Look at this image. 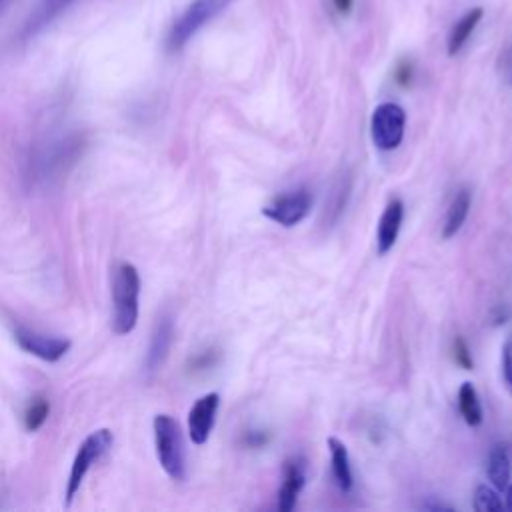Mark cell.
Returning a JSON list of instances; mask_svg holds the SVG:
<instances>
[{"label": "cell", "instance_id": "1", "mask_svg": "<svg viewBox=\"0 0 512 512\" xmlns=\"http://www.w3.org/2000/svg\"><path fill=\"white\" fill-rule=\"evenodd\" d=\"M140 274L134 264L120 262L112 278V330L124 336L136 328Z\"/></svg>", "mask_w": 512, "mask_h": 512}, {"label": "cell", "instance_id": "2", "mask_svg": "<svg viewBox=\"0 0 512 512\" xmlns=\"http://www.w3.org/2000/svg\"><path fill=\"white\" fill-rule=\"evenodd\" d=\"M152 426H154L156 456L162 470L172 480H184L186 464H184V442H182L180 424L168 414H158Z\"/></svg>", "mask_w": 512, "mask_h": 512}, {"label": "cell", "instance_id": "3", "mask_svg": "<svg viewBox=\"0 0 512 512\" xmlns=\"http://www.w3.org/2000/svg\"><path fill=\"white\" fill-rule=\"evenodd\" d=\"M112 442H114V434L108 428H98L82 440V444L78 446L76 456L72 460V468H70L68 482H66V506L72 504V500L80 492V486H82L88 470L112 448Z\"/></svg>", "mask_w": 512, "mask_h": 512}, {"label": "cell", "instance_id": "4", "mask_svg": "<svg viewBox=\"0 0 512 512\" xmlns=\"http://www.w3.org/2000/svg\"><path fill=\"white\" fill-rule=\"evenodd\" d=\"M232 0H194L184 12L174 20L166 36V46L170 52L180 50L200 28H204L214 16H218Z\"/></svg>", "mask_w": 512, "mask_h": 512}, {"label": "cell", "instance_id": "5", "mask_svg": "<svg viewBox=\"0 0 512 512\" xmlns=\"http://www.w3.org/2000/svg\"><path fill=\"white\" fill-rule=\"evenodd\" d=\"M406 112L396 102H382L374 108L370 118V136L376 148L394 150L404 138Z\"/></svg>", "mask_w": 512, "mask_h": 512}, {"label": "cell", "instance_id": "6", "mask_svg": "<svg viewBox=\"0 0 512 512\" xmlns=\"http://www.w3.org/2000/svg\"><path fill=\"white\" fill-rule=\"evenodd\" d=\"M310 208H312V196L308 190L300 188L274 198L270 204L262 208V214L272 222L284 228H290L302 222L308 216Z\"/></svg>", "mask_w": 512, "mask_h": 512}, {"label": "cell", "instance_id": "7", "mask_svg": "<svg viewBox=\"0 0 512 512\" xmlns=\"http://www.w3.org/2000/svg\"><path fill=\"white\" fill-rule=\"evenodd\" d=\"M14 340L22 350L28 354L46 360V362H58L68 350H70V340L60 338V336H50L42 334L38 330H32L28 326H16L14 328Z\"/></svg>", "mask_w": 512, "mask_h": 512}, {"label": "cell", "instance_id": "8", "mask_svg": "<svg viewBox=\"0 0 512 512\" xmlns=\"http://www.w3.org/2000/svg\"><path fill=\"white\" fill-rule=\"evenodd\" d=\"M218 406H220V396L216 392H208L192 404L188 412V436L194 444L200 446L208 440L214 428Z\"/></svg>", "mask_w": 512, "mask_h": 512}, {"label": "cell", "instance_id": "9", "mask_svg": "<svg viewBox=\"0 0 512 512\" xmlns=\"http://www.w3.org/2000/svg\"><path fill=\"white\" fill-rule=\"evenodd\" d=\"M402 218H404L402 200H398V198L390 200L378 220V230H376V252L380 256L388 254L394 248L400 226H402Z\"/></svg>", "mask_w": 512, "mask_h": 512}, {"label": "cell", "instance_id": "10", "mask_svg": "<svg viewBox=\"0 0 512 512\" xmlns=\"http://www.w3.org/2000/svg\"><path fill=\"white\" fill-rule=\"evenodd\" d=\"M304 468H306V462L304 458H298V456L290 458L284 464V480L278 490V502H276L280 512H290L296 506L298 494L304 488V478H306Z\"/></svg>", "mask_w": 512, "mask_h": 512}, {"label": "cell", "instance_id": "11", "mask_svg": "<svg viewBox=\"0 0 512 512\" xmlns=\"http://www.w3.org/2000/svg\"><path fill=\"white\" fill-rule=\"evenodd\" d=\"M172 336H174V322L170 316H162L152 332L150 338V346H148V354H146V370L154 372L160 368V364L164 362L170 344H172Z\"/></svg>", "mask_w": 512, "mask_h": 512}, {"label": "cell", "instance_id": "12", "mask_svg": "<svg viewBox=\"0 0 512 512\" xmlns=\"http://www.w3.org/2000/svg\"><path fill=\"white\" fill-rule=\"evenodd\" d=\"M482 16H484V10L480 6H476V8H470L466 14H462L460 20L454 22V26L450 28L448 40H446V48H448L450 56H456L464 48V44L468 42V38L476 30Z\"/></svg>", "mask_w": 512, "mask_h": 512}, {"label": "cell", "instance_id": "13", "mask_svg": "<svg viewBox=\"0 0 512 512\" xmlns=\"http://www.w3.org/2000/svg\"><path fill=\"white\" fill-rule=\"evenodd\" d=\"M486 474L496 490H504L510 484L512 464H510V452H508L506 444L492 446L488 460H486Z\"/></svg>", "mask_w": 512, "mask_h": 512}, {"label": "cell", "instance_id": "14", "mask_svg": "<svg viewBox=\"0 0 512 512\" xmlns=\"http://www.w3.org/2000/svg\"><path fill=\"white\" fill-rule=\"evenodd\" d=\"M326 444L330 450L334 480L342 492H350L352 490V468H350V456H348L346 444L334 436H330L326 440Z\"/></svg>", "mask_w": 512, "mask_h": 512}, {"label": "cell", "instance_id": "15", "mask_svg": "<svg viewBox=\"0 0 512 512\" xmlns=\"http://www.w3.org/2000/svg\"><path fill=\"white\" fill-rule=\"evenodd\" d=\"M470 202H472V196H470V190L462 188L456 192V196L452 198L450 206H448V212H446V218H444V226H442V238H452L456 236V232L462 228L466 216H468V210H470Z\"/></svg>", "mask_w": 512, "mask_h": 512}, {"label": "cell", "instance_id": "16", "mask_svg": "<svg viewBox=\"0 0 512 512\" xmlns=\"http://www.w3.org/2000/svg\"><path fill=\"white\" fill-rule=\"evenodd\" d=\"M458 410L468 426H480L482 424V404L478 398L476 388L472 382H462L458 390Z\"/></svg>", "mask_w": 512, "mask_h": 512}, {"label": "cell", "instance_id": "17", "mask_svg": "<svg viewBox=\"0 0 512 512\" xmlns=\"http://www.w3.org/2000/svg\"><path fill=\"white\" fill-rule=\"evenodd\" d=\"M504 508V502L500 500V496L496 494L494 488L480 484L474 490V510L478 512H498Z\"/></svg>", "mask_w": 512, "mask_h": 512}, {"label": "cell", "instance_id": "18", "mask_svg": "<svg viewBox=\"0 0 512 512\" xmlns=\"http://www.w3.org/2000/svg\"><path fill=\"white\" fill-rule=\"evenodd\" d=\"M48 412H50L48 400H44V398H36V400H32V402L28 404L26 412H24V424H26V428H28L30 432L38 430V428L46 422Z\"/></svg>", "mask_w": 512, "mask_h": 512}, {"label": "cell", "instance_id": "19", "mask_svg": "<svg viewBox=\"0 0 512 512\" xmlns=\"http://www.w3.org/2000/svg\"><path fill=\"white\" fill-rule=\"evenodd\" d=\"M502 376L512 394V336L506 340V344L502 348Z\"/></svg>", "mask_w": 512, "mask_h": 512}, {"label": "cell", "instance_id": "20", "mask_svg": "<svg viewBox=\"0 0 512 512\" xmlns=\"http://www.w3.org/2000/svg\"><path fill=\"white\" fill-rule=\"evenodd\" d=\"M498 74L504 84L512 86V46H508L498 58Z\"/></svg>", "mask_w": 512, "mask_h": 512}, {"label": "cell", "instance_id": "21", "mask_svg": "<svg viewBox=\"0 0 512 512\" xmlns=\"http://www.w3.org/2000/svg\"><path fill=\"white\" fill-rule=\"evenodd\" d=\"M454 360H456V364H460L464 370H470L472 368V354H470V350H468V346H466V342L462 340V338H456L454 340Z\"/></svg>", "mask_w": 512, "mask_h": 512}, {"label": "cell", "instance_id": "22", "mask_svg": "<svg viewBox=\"0 0 512 512\" xmlns=\"http://www.w3.org/2000/svg\"><path fill=\"white\" fill-rule=\"evenodd\" d=\"M354 0H332V6L340 12V14H348L352 8Z\"/></svg>", "mask_w": 512, "mask_h": 512}, {"label": "cell", "instance_id": "23", "mask_svg": "<svg viewBox=\"0 0 512 512\" xmlns=\"http://www.w3.org/2000/svg\"><path fill=\"white\" fill-rule=\"evenodd\" d=\"M396 78H398V82L400 84H406V82H410V66H400L398 68V72H396Z\"/></svg>", "mask_w": 512, "mask_h": 512}, {"label": "cell", "instance_id": "24", "mask_svg": "<svg viewBox=\"0 0 512 512\" xmlns=\"http://www.w3.org/2000/svg\"><path fill=\"white\" fill-rule=\"evenodd\" d=\"M422 506H424L426 510H452L448 504H442V502H432V500H430V502H424Z\"/></svg>", "mask_w": 512, "mask_h": 512}, {"label": "cell", "instance_id": "25", "mask_svg": "<svg viewBox=\"0 0 512 512\" xmlns=\"http://www.w3.org/2000/svg\"><path fill=\"white\" fill-rule=\"evenodd\" d=\"M504 490H506V508L512 510V484H508Z\"/></svg>", "mask_w": 512, "mask_h": 512}, {"label": "cell", "instance_id": "26", "mask_svg": "<svg viewBox=\"0 0 512 512\" xmlns=\"http://www.w3.org/2000/svg\"><path fill=\"white\" fill-rule=\"evenodd\" d=\"M48 2H50V6L56 8V6H60V4H64V2H68V0H48Z\"/></svg>", "mask_w": 512, "mask_h": 512}, {"label": "cell", "instance_id": "27", "mask_svg": "<svg viewBox=\"0 0 512 512\" xmlns=\"http://www.w3.org/2000/svg\"><path fill=\"white\" fill-rule=\"evenodd\" d=\"M2 4H4V0H0V6H2Z\"/></svg>", "mask_w": 512, "mask_h": 512}]
</instances>
